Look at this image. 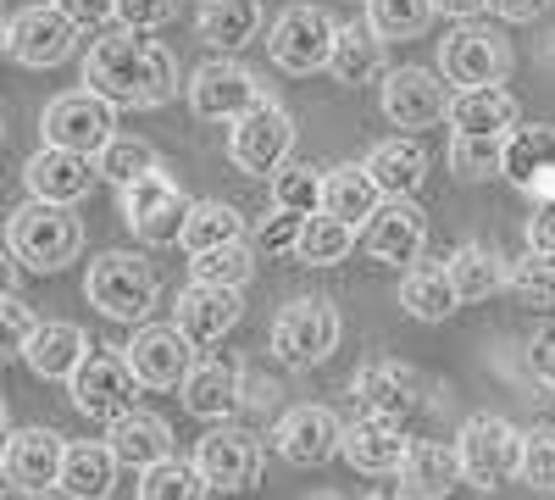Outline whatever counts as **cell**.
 <instances>
[{
	"label": "cell",
	"instance_id": "cell-1",
	"mask_svg": "<svg viewBox=\"0 0 555 500\" xmlns=\"http://www.w3.org/2000/svg\"><path fill=\"white\" fill-rule=\"evenodd\" d=\"M83 84L101 89L106 101L117 106H167L178 95V62L162 39H145L139 28H122V34H106L89 44L83 56Z\"/></svg>",
	"mask_w": 555,
	"mask_h": 500
},
{
	"label": "cell",
	"instance_id": "cell-2",
	"mask_svg": "<svg viewBox=\"0 0 555 500\" xmlns=\"http://www.w3.org/2000/svg\"><path fill=\"white\" fill-rule=\"evenodd\" d=\"M7 251H12L28 272H62V267L78 261V251H83V222L73 217V206L28 201V206H17L12 222H7Z\"/></svg>",
	"mask_w": 555,
	"mask_h": 500
},
{
	"label": "cell",
	"instance_id": "cell-3",
	"mask_svg": "<svg viewBox=\"0 0 555 500\" xmlns=\"http://www.w3.org/2000/svg\"><path fill=\"white\" fill-rule=\"evenodd\" d=\"M83 295L95 311H106L112 323H145L156 311V272L139 261L133 251H101L89 261Z\"/></svg>",
	"mask_w": 555,
	"mask_h": 500
},
{
	"label": "cell",
	"instance_id": "cell-4",
	"mask_svg": "<svg viewBox=\"0 0 555 500\" xmlns=\"http://www.w3.org/2000/svg\"><path fill=\"white\" fill-rule=\"evenodd\" d=\"M117 201H122V222L145 240V245H178L183 240V222H190V195L178 190V178L167 167L156 172H139L128 184H117Z\"/></svg>",
	"mask_w": 555,
	"mask_h": 500
},
{
	"label": "cell",
	"instance_id": "cell-5",
	"mask_svg": "<svg viewBox=\"0 0 555 500\" xmlns=\"http://www.w3.org/2000/svg\"><path fill=\"white\" fill-rule=\"evenodd\" d=\"M334 44H339V23L328 7H289V12H278V23L267 34V56L278 73L306 78L334 62Z\"/></svg>",
	"mask_w": 555,
	"mask_h": 500
},
{
	"label": "cell",
	"instance_id": "cell-6",
	"mask_svg": "<svg viewBox=\"0 0 555 500\" xmlns=\"http://www.w3.org/2000/svg\"><path fill=\"white\" fill-rule=\"evenodd\" d=\"M39 133H44V145L101 156L117 133V101H106L101 89H67V95H56L39 112Z\"/></svg>",
	"mask_w": 555,
	"mask_h": 500
},
{
	"label": "cell",
	"instance_id": "cell-7",
	"mask_svg": "<svg viewBox=\"0 0 555 500\" xmlns=\"http://www.w3.org/2000/svg\"><path fill=\"white\" fill-rule=\"evenodd\" d=\"M455 450H461V473H467V484L483 489V495L500 489L505 478L522 467V434L505 418H494V412H478V418L461 423Z\"/></svg>",
	"mask_w": 555,
	"mask_h": 500
},
{
	"label": "cell",
	"instance_id": "cell-8",
	"mask_svg": "<svg viewBox=\"0 0 555 500\" xmlns=\"http://www.w3.org/2000/svg\"><path fill=\"white\" fill-rule=\"evenodd\" d=\"M339 311L334 300H289L284 311L272 317V356L289 361V368H317L339 350Z\"/></svg>",
	"mask_w": 555,
	"mask_h": 500
},
{
	"label": "cell",
	"instance_id": "cell-9",
	"mask_svg": "<svg viewBox=\"0 0 555 500\" xmlns=\"http://www.w3.org/2000/svg\"><path fill=\"white\" fill-rule=\"evenodd\" d=\"M228 156H234L240 172H256V178H272L295 156V117L278 106V101H261L250 106L234 128H228Z\"/></svg>",
	"mask_w": 555,
	"mask_h": 500
},
{
	"label": "cell",
	"instance_id": "cell-10",
	"mask_svg": "<svg viewBox=\"0 0 555 500\" xmlns=\"http://www.w3.org/2000/svg\"><path fill=\"white\" fill-rule=\"evenodd\" d=\"M78 23L56 7V0H34L7 23V56L17 67H62L78 44Z\"/></svg>",
	"mask_w": 555,
	"mask_h": 500
},
{
	"label": "cell",
	"instance_id": "cell-11",
	"mask_svg": "<svg viewBox=\"0 0 555 500\" xmlns=\"http://www.w3.org/2000/svg\"><path fill=\"white\" fill-rule=\"evenodd\" d=\"M67 384H73V406L89 423H117L122 412H133V389H145L139 373L128 368V356L117 350H89Z\"/></svg>",
	"mask_w": 555,
	"mask_h": 500
},
{
	"label": "cell",
	"instance_id": "cell-12",
	"mask_svg": "<svg viewBox=\"0 0 555 500\" xmlns=\"http://www.w3.org/2000/svg\"><path fill=\"white\" fill-rule=\"evenodd\" d=\"M505 67H512V51L505 39L473 17H461L455 34L439 39V73L450 78V89H478V84H500Z\"/></svg>",
	"mask_w": 555,
	"mask_h": 500
},
{
	"label": "cell",
	"instance_id": "cell-13",
	"mask_svg": "<svg viewBox=\"0 0 555 500\" xmlns=\"http://www.w3.org/2000/svg\"><path fill=\"white\" fill-rule=\"evenodd\" d=\"M183 89H190V106H195L201 123H240L250 106L267 101V95H261V78H256L245 62H228V56L195 67Z\"/></svg>",
	"mask_w": 555,
	"mask_h": 500
},
{
	"label": "cell",
	"instance_id": "cell-14",
	"mask_svg": "<svg viewBox=\"0 0 555 500\" xmlns=\"http://www.w3.org/2000/svg\"><path fill=\"white\" fill-rule=\"evenodd\" d=\"M378 101H384V117L395 128H434V123H450V78L444 73H428V67H395L384 73L378 84Z\"/></svg>",
	"mask_w": 555,
	"mask_h": 500
},
{
	"label": "cell",
	"instance_id": "cell-15",
	"mask_svg": "<svg viewBox=\"0 0 555 500\" xmlns=\"http://www.w3.org/2000/svg\"><path fill=\"white\" fill-rule=\"evenodd\" d=\"M195 467L206 473V484L217 495H240L256 484L261 473V439L250 428H234V423H217L201 445H195Z\"/></svg>",
	"mask_w": 555,
	"mask_h": 500
},
{
	"label": "cell",
	"instance_id": "cell-16",
	"mask_svg": "<svg viewBox=\"0 0 555 500\" xmlns=\"http://www.w3.org/2000/svg\"><path fill=\"white\" fill-rule=\"evenodd\" d=\"M272 445H278V457H284L289 467H322L328 457H339V445H345V423L328 412V406H289L284 423L272 428Z\"/></svg>",
	"mask_w": 555,
	"mask_h": 500
},
{
	"label": "cell",
	"instance_id": "cell-17",
	"mask_svg": "<svg viewBox=\"0 0 555 500\" xmlns=\"http://www.w3.org/2000/svg\"><path fill=\"white\" fill-rule=\"evenodd\" d=\"M423 245H428V217H423V206H416L411 195H389L378 206V217L361 229V251L373 261H384V267L416 261Z\"/></svg>",
	"mask_w": 555,
	"mask_h": 500
},
{
	"label": "cell",
	"instance_id": "cell-18",
	"mask_svg": "<svg viewBox=\"0 0 555 500\" xmlns=\"http://www.w3.org/2000/svg\"><path fill=\"white\" fill-rule=\"evenodd\" d=\"M356 389V406L366 418H384V423H411L416 412H423V379H416L411 368H400V361H373V368H361L350 379Z\"/></svg>",
	"mask_w": 555,
	"mask_h": 500
},
{
	"label": "cell",
	"instance_id": "cell-19",
	"mask_svg": "<svg viewBox=\"0 0 555 500\" xmlns=\"http://www.w3.org/2000/svg\"><path fill=\"white\" fill-rule=\"evenodd\" d=\"M245 406V368L234 356H201L183 379V412L201 423H228Z\"/></svg>",
	"mask_w": 555,
	"mask_h": 500
},
{
	"label": "cell",
	"instance_id": "cell-20",
	"mask_svg": "<svg viewBox=\"0 0 555 500\" xmlns=\"http://www.w3.org/2000/svg\"><path fill=\"white\" fill-rule=\"evenodd\" d=\"M101 178L95 156L83 151H62V145H39L23 167V184L34 201H56V206H78L89 195V184Z\"/></svg>",
	"mask_w": 555,
	"mask_h": 500
},
{
	"label": "cell",
	"instance_id": "cell-21",
	"mask_svg": "<svg viewBox=\"0 0 555 500\" xmlns=\"http://www.w3.org/2000/svg\"><path fill=\"white\" fill-rule=\"evenodd\" d=\"M122 356H128V368L139 373L145 389H183V379L195 368V345L178 323L172 329H139Z\"/></svg>",
	"mask_w": 555,
	"mask_h": 500
},
{
	"label": "cell",
	"instance_id": "cell-22",
	"mask_svg": "<svg viewBox=\"0 0 555 500\" xmlns=\"http://www.w3.org/2000/svg\"><path fill=\"white\" fill-rule=\"evenodd\" d=\"M62 462H67V439L56 428H12L7 450H0V473H7V484H23L34 495L62 484Z\"/></svg>",
	"mask_w": 555,
	"mask_h": 500
},
{
	"label": "cell",
	"instance_id": "cell-23",
	"mask_svg": "<svg viewBox=\"0 0 555 500\" xmlns=\"http://www.w3.org/2000/svg\"><path fill=\"white\" fill-rule=\"evenodd\" d=\"M240 311H245V300H240V290H228V284H190L178 295V317L172 323L190 334V345L195 350H211V345H222V334L240 323Z\"/></svg>",
	"mask_w": 555,
	"mask_h": 500
},
{
	"label": "cell",
	"instance_id": "cell-24",
	"mask_svg": "<svg viewBox=\"0 0 555 500\" xmlns=\"http://www.w3.org/2000/svg\"><path fill=\"white\" fill-rule=\"evenodd\" d=\"M505 178L522 195H555V128L533 123V128H512L505 133Z\"/></svg>",
	"mask_w": 555,
	"mask_h": 500
},
{
	"label": "cell",
	"instance_id": "cell-25",
	"mask_svg": "<svg viewBox=\"0 0 555 500\" xmlns=\"http://www.w3.org/2000/svg\"><path fill=\"white\" fill-rule=\"evenodd\" d=\"M455 484H467V473H461V450L439 445V439H411L405 462H400V489L411 500H444Z\"/></svg>",
	"mask_w": 555,
	"mask_h": 500
},
{
	"label": "cell",
	"instance_id": "cell-26",
	"mask_svg": "<svg viewBox=\"0 0 555 500\" xmlns=\"http://www.w3.org/2000/svg\"><path fill=\"white\" fill-rule=\"evenodd\" d=\"M405 450H411V439H400V423L366 418V412H361L356 423H345V445H339V457H345L356 473H400Z\"/></svg>",
	"mask_w": 555,
	"mask_h": 500
},
{
	"label": "cell",
	"instance_id": "cell-27",
	"mask_svg": "<svg viewBox=\"0 0 555 500\" xmlns=\"http://www.w3.org/2000/svg\"><path fill=\"white\" fill-rule=\"evenodd\" d=\"M117 467H122V457L112 450V439H78V445H67L56 489L73 500H106L117 489Z\"/></svg>",
	"mask_w": 555,
	"mask_h": 500
},
{
	"label": "cell",
	"instance_id": "cell-28",
	"mask_svg": "<svg viewBox=\"0 0 555 500\" xmlns=\"http://www.w3.org/2000/svg\"><path fill=\"white\" fill-rule=\"evenodd\" d=\"M450 128H455V133H512V128H517V95H512L505 84L455 89Z\"/></svg>",
	"mask_w": 555,
	"mask_h": 500
},
{
	"label": "cell",
	"instance_id": "cell-29",
	"mask_svg": "<svg viewBox=\"0 0 555 500\" xmlns=\"http://www.w3.org/2000/svg\"><path fill=\"white\" fill-rule=\"evenodd\" d=\"M106 439H112V450L122 457V467H133V473H145V467H156V462L172 457V428L156 412H139V406L112 423Z\"/></svg>",
	"mask_w": 555,
	"mask_h": 500
},
{
	"label": "cell",
	"instance_id": "cell-30",
	"mask_svg": "<svg viewBox=\"0 0 555 500\" xmlns=\"http://www.w3.org/2000/svg\"><path fill=\"white\" fill-rule=\"evenodd\" d=\"M89 350H95V345L83 339L78 323H39V334L23 345V361L39 379H73Z\"/></svg>",
	"mask_w": 555,
	"mask_h": 500
},
{
	"label": "cell",
	"instance_id": "cell-31",
	"mask_svg": "<svg viewBox=\"0 0 555 500\" xmlns=\"http://www.w3.org/2000/svg\"><path fill=\"white\" fill-rule=\"evenodd\" d=\"M384 44H389V39H384L373 23H339V44H334L328 73H334L339 84H350V89L378 84V78H384Z\"/></svg>",
	"mask_w": 555,
	"mask_h": 500
},
{
	"label": "cell",
	"instance_id": "cell-32",
	"mask_svg": "<svg viewBox=\"0 0 555 500\" xmlns=\"http://www.w3.org/2000/svg\"><path fill=\"white\" fill-rule=\"evenodd\" d=\"M400 306L416 317V323H444V317L461 306L455 295V279L450 267H434V261H411L405 279H400Z\"/></svg>",
	"mask_w": 555,
	"mask_h": 500
},
{
	"label": "cell",
	"instance_id": "cell-33",
	"mask_svg": "<svg viewBox=\"0 0 555 500\" xmlns=\"http://www.w3.org/2000/svg\"><path fill=\"white\" fill-rule=\"evenodd\" d=\"M366 172L378 178L384 195H416L428 178V151L411 140V133H395V140L373 145V156H366Z\"/></svg>",
	"mask_w": 555,
	"mask_h": 500
},
{
	"label": "cell",
	"instance_id": "cell-34",
	"mask_svg": "<svg viewBox=\"0 0 555 500\" xmlns=\"http://www.w3.org/2000/svg\"><path fill=\"white\" fill-rule=\"evenodd\" d=\"M195 28L206 44H217V51H245V44L261 34V0H206V7L195 12Z\"/></svg>",
	"mask_w": 555,
	"mask_h": 500
},
{
	"label": "cell",
	"instance_id": "cell-35",
	"mask_svg": "<svg viewBox=\"0 0 555 500\" xmlns=\"http://www.w3.org/2000/svg\"><path fill=\"white\" fill-rule=\"evenodd\" d=\"M384 201H389V195L378 190V178L366 172V162H361V167L350 162V167H334V172H328V206H322V211H334V217L356 222V229H366V222L378 217Z\"/></svg>",
	"mask_w": 555,
	"mask_h": 500
},
{
	"label": "cell",
	"instance_id": "cell-36",
	"mask_svg": "<svg viewBox=\"0 0 555 500\" xmlns=\"http://www.w3.org/2000/svg\"><path fill=\"white\" fill-rule=\"evenodd\" d=\"M356 240H361L356 222H345V217H334V211H317V217H306V229H300L295 261H300V267H339V261L356 251Z\"/></svg>",
	"mask_w": 555,
	"mask_h": 500
},
{
	"label": "cell",
	"instance_id": "cell-37",
	"mask_svg": "<svg viewBox=\"0 0 555 500\" xmlns=\"http://www.w3.org/2000/svg\"><path fill=\"white\" fill-rule=\"evenodd\" d=\"M272 206L295 217H317L328 206V172H317L311 162H284L272 172Z\"/></svg>",
	"mask_w": 555,
	"mask_h": 500
},
{
	"label": "cell",
	"instance_id": "cell-38",
	"mask_svg": "<svg viewBox=\"0 0 555 500\" xmlns=\"http://www.w3.org/2000/svg\"><path fill=\"white\" fill-rule=\"evenodd\" d=\"M245 240V217L228 206V201H195L190 206V222H183V251L201 256V251H217V245H234Z\"/></svg>",
	"mask_w": 555,
	"mask_h": 500
},
{
	"label": "cell",
	"instance_id": "cell-39",
	"mask_svg": "<svg viewBox=\"0 0 555 500\" xmlns=\"http://www.w3.org/2000/svg\"><path fill=\"white\" fill-rule=\"evenodd\" d=\"M444 162L461 184H483V178L505 172V133H450Z\"/></svg>",
	"mask_w": 555,
	"mask_h": 500
},
{
	"label": "cell",
	"instance_id": "cell-40",
	"mask_svg": "<svg viewBox=\"0 0 555 500\" xmlns=\"http://www.w3.org/2000/svg\"><path fill=\"white\" fill-rule=\"evenodd\" d=\"M444 267H450V279H455L461 306H467V300H489L494 290H505V279H512V272L500 267V256H494L489 245H461Z\"/></svg>",
	"mask_w": 555,
	"mask_h": 500
},
{
	"label": "cell",
	"instance_id": "cell-41",
	"mask_svg": "<svg viewBox=\"0 0 555 500\" xmlns=\"http://www.w3.org/2000/svg\"><path fill=\"white\" fill-rule=\"evenodd\" d=\"M206 489H211L206 473L195 462H178V457L139 473V500H206Z\"/></svg>",
	"mask_w": 555,
	"mask_h": 500
},
{
	"label": "cell",
	"instance_id": "cell-42",
	"mask_svg": "<svg viewBox=\"0 0 555 500\" xmlns=\"http://www.w3.org/2000/svg\"><path fill=\"white\" fill-rule=\"evenodd\" d=\"M190 272L201 284H228V290H245L250 272H256V245L234 240V245H217V251H201L190 256Z\"/></svg>",
	"mask_w": 555,
	"mask_h": 500
},
{
	"label": "cell",
	"instance_id": "cell-43",
	"mask_svg": "<svg viewBox=\"0 0 555 500\" xmlns=\"http://www.w3.org/2000/svg\"><path fill=\"white\" fill-rule=\"evenodd\" d=\"M434 0H366V23H373L384 39H416L434 23Z\"/></svg>",
	"mask_w": 555,
	"mask_h": 500
},
{
	"label": "cell",
	"instance_id": "cell-44",
	"mask_svg": "<svg viewBox=\"0 0 555 500\" xmlns=\"http://www.w3.org/2000/svg\"><path fill=\"white\" fill-rule=\"evenodd\" d=\"M95 167H101V178H112V184H128V178H139V172H156L162 156H156L151 140H133V133H112V145L95 156Z\"/></svg>",
	"mask_w": 555,
	"mask_h": 500
},
{
	"label": "cell",
	"instance_id": "cell-45",
	"mask_svg": "<svg viewBox=\"0 0 555 500\" xmlns=\"http://www.w3.org/2000/svg\"><path fill=\"white\" fill-rule=\"evenodd\" d=\"M522 306H555V256L544 251H528L522 261H512V279H505Z\"/></svg>",
	"mask_w": 555,
	"mask_h": 500
},
{
	"label": "cell",
	"instance_id": "cell-46",
	"mask_svg": "<svg viewBox=\"0 0 555 500\" xmlns=\"http://www.w3.org/2000/svg\"><path fill=\"white\" fill-rule=\"evenodd\" d=\"M300 229H306V217L272 206V217H261V229H256L250 245H256V256H267V261H295V251H300Z\"/></svg>",
	"mask_w": 555,
	"mask_h": 500
},
{
	"label": "cell",
	"instance_id": "cell-47",
	"mask_svg": "<svg viewBox=\"0 0 555 500\" xmlns=\"http://www.w3.org/2000/svg\"><path fill=\"white\" fill-rule=\"evenodd\" d=\"M517 478L528 484V489H555V428H528L522 434V467H517Z\"/></svg>",
	"mask_w": 555,
	"mask_h": 500
},
{
	"label": "cell",
	"instance_id": "cell-48",
	"mask_svg": "<svg viewBox=\"0 0 555 500\" xmlns=\"http://www.w3.org/2000/svg\"><path fill=\"white\" fill-rule=\"evenodd\" d=\"M117 17L122 28H139V34H156L178 17V0H117Z\"/></svg>",
	"mask_w": 555,
	"mask_h": 500
},
{
	"label": "cell",
	"instance_id": "cell-49",
	"mask_svg": "<svg viewBox=\"0 0 555 500\" xmlns=\"http://www.w3.org/2000/svg\"><path fill=\"white\" fill-rule=\"evenodd\" d=\"M0 317H7V345L23 356V345L39 334V317L28 311V300H23L17 290H7V300H0Z\"/></svg>",
	"mask_w": 555,
	"mask_h": 500
},
{
	"label": "cell",
	"instance_id": "cell-50",
	"mask_svg": "<svg viewBox=\"0 0 555 500\" xmlns=\"http://www.w3.org/2000/svg\"><path fill=\"white\" fill-rule=\"evenodd\" d=\"M528 251L555 256V195H544V201L533 206V217H528Z\"/></svg>",
	"mask_w": 555,
	"mask_h": 500
},
{
	"label": "cell",
	"instance_id": "cell-51",
	"mask_svg": "<svg viewBox=\"0 0 555 500\" xmlns=\"http://www.w3.org/2000/svg\"><path fill=\"white\" fill-rule=\"evenodd\" d=\"M528 373H533L544 389H555V329H539V334H533V345H528Z\"/></svg>",
	"mask_w": 555,
	"mask_h": 500
},
{
	"label": "cell",
	"instance_id": "cell-52",
	"mask_svg": "<svg viewBox=\"0 0 555 500\" xmlns=\"http://www.w3.org/2000/svg\"><path fill=\"white\" fill-rule=\"evenodd\" d=\"M56 7L78 23V28H106L117 17V0H56Z\"/></svg>",
	"mask_w": 555,
	"mask_h": 500
},
{
	"label": "cell",
	"instance_id": "cell-53",
	"mask_svg": "<svg viewBox=\"0 0 555 500\" xmlns=\"http://www.w3.org/2000/svg\"><path fill=\"white\" fill-rule=\"evenodd\" d=\"M544 7L550 0H489V12L500 23H533V17H544Z\"/></svg>",
	"mask_w": 555,
	"mask_h": 500
},
{
	"label": "cell",
	"instance_id": "cell-54",
	"mask_svg": "<svg viewBox=\"0 0 555 500\" xmlns=\"http://www.w3.org/2000/svg\"><path fill=\"white\" fill-rule=\"evenodd\" d=\"M434 7H439L444 17H478V12L489 7V0H434Z\"/></svg>",
	"mask_w": 555,
	"mask_h": 500
},
{
	"label": "cell",
	"instance_id": "cell-55",
	"mask_svg": "<svg viewBox=\"0 0 555 500\" xmlns=\"http://www.w3.org/2000/svg\"><path fill=\"white\" fill-rule=\"evenodd\" d=\"M7 500H34V489H23V484H7Z\"/></svg>",
	"mask_w": 555,
	"mask_h": 500
},
{
	"label": "cell",
	"instance_id": "cell-56",
	"mask_svg": "<svg viewBox=\"0 0 555 500\" xmlns=\"http://www.w3.org/2000/svg\"><path fill=\"white\" fill-rule=\"evenodd\" d=\"M34 500H73V495H51V489H39Z\"/></svg>",
	"mask_w": 555,
	"mask_h": 500
},
{
	"label": "cell",
	"instance_id": "cell-57",
	"mask_svg": "<svg viewBox=\"0 0 555 500\" xmlns=\"http://www.w3.org/2000/svg\"><path fill=\"white\" fill-rule=\"evenodd\" d=\"M366 500H395V495H366Z\"/></svg>",
	"mask_w": 555,
	"mask_h": 500
},
{
	"label": "cell",
	"instance_id": "cell-58",
	"mask_svg": "<svg viewBox=\"0 0 555 500\" xmlns=\"http://www.w3.org/2000/svg\"><path fill=\"white\" fill-rule=\"evenodd\" d=\"M23 7H34V0H23Z\"/></svg>",
	"mask_w": 555,
	"mask_h": 500
}]
</instances>
